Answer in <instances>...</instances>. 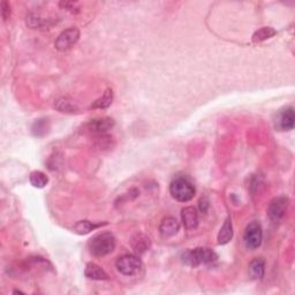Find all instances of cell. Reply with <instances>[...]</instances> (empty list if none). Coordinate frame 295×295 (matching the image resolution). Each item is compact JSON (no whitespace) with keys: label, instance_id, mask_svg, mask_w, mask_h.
Segmentation results:
<instances>
[{"label":"cell","instance_id":"cell-11","mask_svg":"<svg viewBox=\"0 0 295 295\" xmlns=\"http://www.w3.org/2000/svg\"><path fill=\"white\" fill-rule=\"evenodd\" d=\"M180 229L179 221L174 217H166L159 225V233L161 237L170 238L177 234Z\"/></svg>","mask_w":295,"mask_h":295},{"label":"cell","instance_id":"cell-16","mask_svg":"<svg viewBox=\"0 0 295 295\" xmlns=\"http://www.w3.org/2000/svg\"><path fill=\"white\" fill-rule=\"evenodd\" d=\"M232 238H233V225L232 220H230V218L228 217V218H226L223 226H221V228L219 229L217 240H218V244L223 246V244L228 243L230 240H232Z\"/></svg>","mask_w":295,"mask_h":295},{"label":"cell","instance_id":"cell-2","mask_svg":"<svg viewBox=\"0 0 295 295\" xmlns=\"http://www.w3.org/2000/svg\"><path fill=\"white\" fill-rule=\"evenodd\" d=\"M217 254L210 248L189 249L181 255V260L186 265L196 267L202 264H210L217 261Z\"/></svg>","mask_w":295,"mask_h":295},{"label":"cell","instance_id":"cell-4","mask_svg":"<svg viewBox=\"0 0 295 295\" xmlns=\"http://www.w3.org/2000/svg\"><path fill=\"white\" fill-rule=\"evenodd\" d=\"M115 266L120 273L123 276L136 275L142 267L141 258L136 255H123L115 262Z\"/></svg>","mask_w":295,"mask_h":295},{"label":"cell","instance_id":"cell-20","mask_svg":"<svg viewBox=\"0 0 295 295\" xmlns=\"http://www.w3.org/2000/svg\"><path fill=\"white\" fill-rule=\"evenodd\" d=\"M99 226L100 225L91 223V221L89 220H81L73 226V232H75L78 235H86V234H89L91 230L99 227Z\"/></svg>","mask_w":295,"mask_h":295},{"label":"cell","instance_id":"cell-12","mask_svg":"<svg viewBox=\"0 0 295 295\" xmlns=\"http://www.w3.org/2000/svg\"><path fill=\"white\" fill-rule=\"evenodd\" d=\"M131 246L134 251L138 254V255H141V254H144L150 249L151 247L150 238L148 237V235L141 233L134 235L131 240Z\"/></svg>","mask_w":295,"mask_h":295},{"label":"cell","instance_id":"cell-13","mask_svg":"<svg viewBox=\"0 0 295 295\" xmlns=\"http://www.w3.org/2000/svg\"><path fill=\"white\" fill-rule=\"evenodd\" d=\"M181 218L184 227L187 229H194L198 225V215L194 206H186L181 210Z\"/></svg>","mask_w":295,"mask_h":295},{"label":"cell","instance_id":"cell-5","mask_svg":"<svg viewBox=\"0 0 295 295\" xmlns=\"http://www.w3.org/2000/svg\"><path fill=\"white\" fill-rule=\"evenodd\" d=\"M78 38H80V30L76 27H71L58 36V38L54 41V46L60 52H65L75 45Z\"/></svg>","mask_w":295,"mask_h":295},{"label":"cell","instance_id":"cell-15","mask_svg":"<svg viewBox=\"0 0 295 295\" xmlns=\"http://www.w3.org/2000/svg\"><path fill=\"white\" fill-rule=\"evenodd\" d=\"M85 276L92 280H108L109 275L96 263H88L85 270Z\"/></svg>","mask_w":295,"mask_h":295},{"label":"cell","instance_id":"cell-7","mask_svg":"<svg viewBox=\"0 0 295 295\" xmlns=\"http://www.w3.org/2000/svg\"><path fill=\"white\" fill-rule=\"evenodd\" d=\"M288 207V198L285 196L275 197L270 202V205L267 207V215L272 221H279L284 218V216Z\"/></svg>","mask_w":295,"mask_h":295},{"label":"cell","instance_id":"cell-10","mask_svg":"<svg viewBox=\"0 0 295 295\" xmlns=\"http://www.w3.org/2000/svg\"><path fill=\"white\" fill-rule=\"evenodd\" d=\"M54 109L61 113H78L80 112V106L77 105L76 101L69 98V97H60L54 101Z\"/></svg>","mask_w":295,"mask_h":295},{"label":"cell","instance_id":"cell-14","mask_svg":"<svg viewBox=\"0 0 295 295\" xmlns=\"http://www.w3.org/2000/svg\"><path fill=\"white\" fill-rule=\"evenodd\" d=\"M249 276L251 277L252 279L258 280L262 279L264 277L265 273V262L263 258H254V260L249 263Z\"/></svg>","mask_w":295,"mask_h":295},{"label":"cell","instance_id":"cell-3","mask_svg":"<svg viewBox=\"0 0 295 295\" xmlns=\"http://www.w3.org/2000/svg\"><path fill=\"white\" fill-rule=\"evenodd\" d=\"M170 193L174 200L189 202L195 196L196 191L191 180L184 177H177L170 184Z\"/></svg>","mask_w":295,"mask_h":295},{"label":"cell","instance_id":"cell-21","mask_svg":"<svg viewBox=\"0 0 295 295\" xmlns=\"http://www.w3.org/2000/svg\"><path fill=\"white\" fill-rule=\"evenodd\" d=\"M32 134L35 136L41 137L46 135V133L49 132V121L48 119H38L37 121L34 122L32 124Z\"/></svg>","mask_w":295,"mask_h":295},{"label":"cell","instance_id":"cell-22","mask_svg":"<svg viewBox=\"0 0 295 295\" xmlns=\"http://www.w3.org/2000/svg\"><path fill=\"white\" fill-rule=\"evenodd\" d=\"M2 16L4 18V21H6L11 16V6L7 2H2Z\"/></svg>","mask_w":295,"mask_h":295},{"label":"cell","instance_id":"cell-19","mask_svg":"<svg viewBox=\"0 0 295 295\" xmlns=\"http://www.w3.org/2000/svg\"><path fill=\"white\" fill-rule=\"evenodd\" d=\"M277 35V31L271 27H263L261 29L255 31V34L252 35V41L254 43H261L266 39H270L272 37Z\"/></svg>","mask_w":295,"mask_h":295},{"label":"cell","instance_id":"cell-23","mask_svg":"<svg viewBox=\"0 0 295 295\" xmlns=\"http://www.w3.org/2000/svg\"><path fill=\"white\" fill-rule=\"evenodd\" d=\"M207 206H209V202H207V200H205V198H202V200L200 201V209H201V211L202 212H206Z\"/></svg>","mask_w":295,"mask_h":295},{"label":"cell","instance_id":"cell-18","mask_svg":"<svg viewBox=\"0 0 295 295\" xmlns=\"http://www.w3.org/2000/svg\"><path fill=\"white\" fill-rule=\"evenodd\" d=\"M112 101H113V91L109 88V89L105 90L100 98L94 101V104L91 105V109H99V110L108 109L109 106L112 104Z\"/></svg>","mask_w":295,"mask_h":295},{"label":"cell","instance_id":"cell-6","mask_svg":"<svg viewBox=\"0 0 295 295\" xmlns=\"http://www.w3.org/2000/svg\"><path fill=\"white\" fill-rule=\"evenodd\" d=\"M244 244L248 249L255 250L261 246L263 240V232L261 225L257 221H252V223L248 224L243 234Z\"/></svg>","mask_w":295,"mask_h":295},{"label":"cell","instance_id":"cell-17","mask_svg":"<svg viewBox=\"0 0 295 295\" xmlns=\"http://www.w3.org/2000/svg\"><path fill=\"white\" fill-rule=\"evenodd\" d=\"M29 181L32 187L44 188L49 183V177L41 171H34L29 175Z\"/></svg>","mask_w":295,"mask_h":295},{"label":"cell","instance_id":"cell-1","mask_svg":"<svg viewBox=\"0 0 295 295\" xmlns=\"http://www.w3.org/2000/svg\"><path fill=\"white\" fill-rule=\"evenodd\" d=\"M115 248V238L113 234L104 232L95 235L88 242V249L91 255L96 257H103L112 252Z\"/></svg>","mask_w":295,"mask_h":295},{"label":"cell","instance_id":"cell-9","mask_svg":"<svg viewBox=\"0 0 295 295\" xmlns=\"http://www.w3.org/2000/svg\"><path fill=\"white\" fill-rule=\"evenodd\" d=\"M86 127L89 132L101 135V134L108 133L110 129H112L114 127V120L112 118L92 119L87 123Z\"/></svg>","mask_w":295,"mask_h":295},{"label":"cell","instance_id":"cell-8","mask_svg":"<svg viewBox=\"0 0 295 295\" xmlns=\"http://www.w3.org/2000/svg\"><path fill=\"white\" fill-rule=\"evenodd\" d=\"M295 117L293 108H287L283 111H280L279 114L277 115L276 119V127L279 131H292L294 128Z\"/></svg>","mask_w":295,"mask_h":295}]
</instances>
